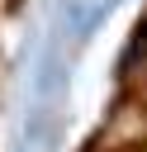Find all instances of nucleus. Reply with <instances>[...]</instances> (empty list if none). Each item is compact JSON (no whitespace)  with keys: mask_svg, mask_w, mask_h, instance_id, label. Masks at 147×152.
<instances>
[{"mask_svg":"<svg viewBox=\"0 0 147 152\" xmlns=\"http://www.w3.org/2000/svg\"><path fill=\"white\" fill-rule=\"evenodd\" d=\"M142 43H147V19H142Z\"/></svg>","mask_w":147,"mask_h":152,"instance_id":"2","label":"nucleus"},{"mask_svg":"<svg viewBox=\"0 0 147 152\" xmlns=\"http://www.w3.org/2000/svg\"><path fill=\"white\" fill-rule=\"evenodd\" d=\"M100 142H104V152L142 147V142H147V100H128V104H119V109H114V124H109V133H104Z\"/></svg>","mask_w":147,"mask_h":152,"instance_id":"1","label":"nucleus"}]
</instances>
